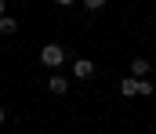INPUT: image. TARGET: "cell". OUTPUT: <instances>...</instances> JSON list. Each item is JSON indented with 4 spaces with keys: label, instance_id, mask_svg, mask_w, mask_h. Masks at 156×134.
Returning <instances> with one entry per match:
<instances>
[{
    "label": "cell",
    "instance_id": "cell-3",
    "mask_svg": "<svg viewBox=\"0 0 156 134\" xmlns=\"http://www.w3.org/2000/svg\"><path fill=\"white\" fill-rule=\"evenodd\" d=\"M73 76H76V80H91V76H94V62H91V58H76V62H73Z\"/></svg>",
    "mask_w": 156,
    "mask_h": 134
},
{
    "label": "cell",
    "instance_id": "cell-4",
    "mask_svg": "<svg viewBox=\"0 0 156 134\" xmlns=\"http://www.w3.org/2000/svg\"><path fill=\"white\" fill-rule=\"evenodd\" d=\"M149 69H153L149 58H131V76L134 80H149Z\"/></svg>",
    "mask_w": 156,
    "mask_h": 134
},
{
    "label": "cell",
    "instance_id": "cell-5",
    "mask_svg": "<svg viewBox=\"0 0 156 134\" xmlns=\"http://www.w3.org/2000/svg\"><path fill=\"white\" fill-rule=\"evenodd\" d=\"M47 91H51V94H58V98H62V94H66V91H69V80H66V76H62V73H51V80H47Z\"/></svg>",
    "mask_w": 156,
    "mask_h": 134
},
{
    "label": "cell",
    "instance_id": "cell-7",
    "mask_svg": "<svg viewBox=\"0 0 156 134\" xmlns=\"http://www.w3.org/2000/svg\"><path fill=\"white\" fill-rule=\"evenodd\" d=\"M83 7H87V11H91V15H94V11H102V7H105V0H87V4H83Z\"/></svg>",
    "mask_w": 156,
    "mask_h": 134
},
{
    "label": "cell",
    "instance_id": "cell-2",
    "mask_svg": "<svg viewBox=\"0 0 156 134\" xmlns=\"http://www.w3.org/2000/svg\"><path fill=\"white\" fill-rule=\"evenodd\" d=\"M40 62H44L47 69H55V73H58V69H62V62H66V51H62L58 44H44V47H40Z\"/></svg>",
    "mask_w": 156,
    "mask_h": 134
},
{
    "label": "cell",
    "instance_id": "cell-6",
    "mask_svg": "<svg viewBox=\"0 0 156 134\" xmlns=\"http://www.w3.org/2000/svg\"><path fill=\"white\" fill-rule=\"evenodd\" d=\"M15 29H18V22H15L11 15H4V18H0V33H4V36H11Z\"/></svg>",
    "mask_w": 156,
    "mask_h": 134
},
{
    "label": "cell",
    "instance_id": "cell-1",
    "mask_svg": "<svg viewBox=\"0 0 156 134\" xmlns=\"http://www.w3.org/2000/svg\"><path fill=\"white\" fill-rule=\"evenodd\" d=\"M153 91H156V87L149 84V80H134V76H123V80H120V94H123V98H134V94L149 98Z\"/></svg>",
    "mask_w": 156,
    "mask_h": 134
},
{
    "label": "cell",
    "instance_id": "cell-9",
    "mask_svg": "<svg viewBox=\"0 0 156 134\" xmlns=\"http://www.w3.org/2000/svg\"><path fill=\"white\" fill-rule=\"evenodd\" d=\"M4 120H7V112H4V109H0V127H4Z\"/></svg>",
    "mask_w": 156,
    "mask_h": 134
},
{
    "label": "cell",
    "instance_id": "cell-8",
    "mask_svg": "<svg viewBox=\"0 0 156 134\" xmlns=\"http://www.w3.org/2000/svg\"><path fill=\"white\" fill-rule=\"evenodd\" d=\"M4 11H7V4H4V0H0V18H4Z\"/></svg>",
    "mask_w": 156,
    "mask_h": 134
}]
</instances>
